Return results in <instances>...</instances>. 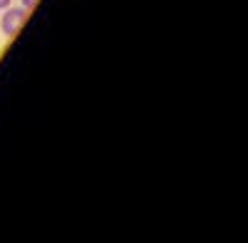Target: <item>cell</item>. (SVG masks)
Masks as SVG:
<instances>
[{
    "label": "cell",
    "mask_w": 248,
    "mask_h": 243,
    "mask_svg": "<svg viewBox=\"0 0 248 243\" xmlns=\"http://www.w3.org/2000/svg\"><path fill=\"white\" fill-rule=\"evenodd\" d=\"M25 17H28V10L20 5V8H5L3 10V15H0V30H3V35L5 37H13V35H17L20 32V28H23V23H25Z\"/></svg>",
    "instance_id": "6da1fadb"
},
{
    "label": "cell",
    "mask_w": 248,
    "mask_h": 243,
    "mask_svg": "<svg viewBox=\"0 0 248 243\" xmlns=\"http://www.w3.org/2000/svg\"><path fill=\"white\" fill-rule=\"evenodd\" d=\"M37 3H40V0H20V5H23L25 10H32Z\"/></svg>",
    "instance_id": "7a4b0ae2"
},
{
    "label": "cell",
    "mask_w": 248,
    "mask_h": 243,
    "mask_svg": "<svg viewBox=\"0 0 248 243\" xmlns=\"http://www.w3.org/2000/svg\"><path fill=\"white\" fill-rule=\"evenodd\" d=\"M13 5V0H0V10H5V8H10Z\"/></svg>",
    "instance_id": "3957f363"
}]
</instances>
